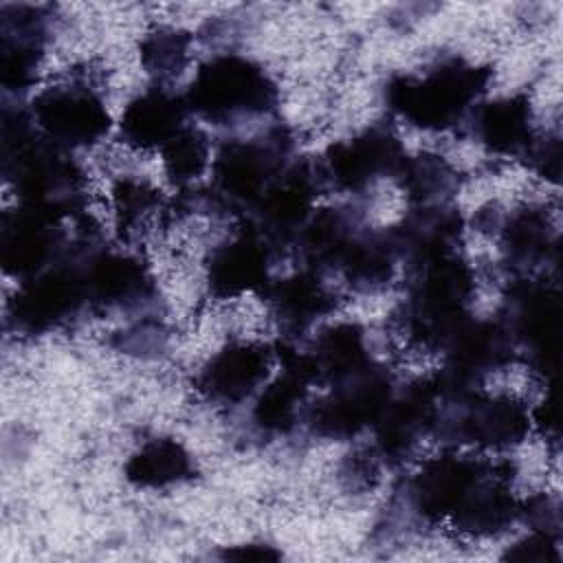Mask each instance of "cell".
Segmentation results:
<instances>
[{
    "mask_svg": "<svg viewBox=\"0 0 563 563\" xmlns=\"http://www.w3.org/2000/svg\"><path fill=\"white\" fill-rule=\"evenodd\" d=\"M490 466L493 460L457 453L427 460L407 484L409 508L424 521H449L488 475Z\"/></svg>",
    "mask_w": 563,
    "mask_h": 563,
    "instance_id": "14",
    "label": "cell"
},
{
    "mask_svg": "<svg viewBox=\"0 0 563 563\" xmlns=\"http://www.w3.org/2000/svg\"><path fill=\"white\" fill-rule=\"evenodd\" d=\"M405 147L389 125L374 123L358 134L332 143L317 161L323 185L341 191H363L385 176H396Z\"/></svg>",
    "mask_w": 563,
    "mask_h": 563,
    "instance_id": "12",
    "label": "cell"
},
{
    "mask_svg": "<svg viewBox=\"0 0 563 563\" xmlns=\"http://www.w3.org/2000/svg\"><path fill=\"white\" fill-rule=\"evenodd\" d=\"M224 559H235V561H275L282 554L273 545H262V543H246V545H235L229 548Z\"/></svg>",
    "mask_w": 563,
    "mask_h": 563,
    "instance_id": "38",
    "label": "cell"
},
{
    "mask_svg": "<svg viewBox=\"0 0 563 563\" xmlns=\"http://www.w3.org/2000/svg\"><path fill=\"white\" fill-rule=\"evenodd\" d=\"M191 37L174 26H156L141 40V66L158 84L180 75L189 62Z\"/></svg>",
    "mask_w": 563,
    "mask_h": 563,
    "instance_id": "32",
    "label": "cell"
},
{
    "mask_svg": "<svg viewBox=\"0 0 563 563\" xmlns=\"http://www.w3.org/2000/svg\"><path fill=\"white\" fill-rule=\"evenodd\" d=\"M2 172L18 205L35 207L62 220H77L84 211L86 174L68 150L48 141L35 125L31 110H2Z\"/></svg>",
    "mask_w": 563,
    "mask_h": 563,
    "instance_id": "1",
    "label": "cell"
},
{
    "mask_svg": "<svg viewBox=\"0 0 563 563\" xmlns=\"http://www.w3.org/2000/svg\"><path fill=\"white\" fill-rule=\"evenodd\" d=\"M321 187L325 185L319 165L306 158H292L244 216V222L251 224L275 253L292 249L299 231L314 211Z\"/></svg>",
    "mask_w": 563,
    "mask_h": 563,
    "instance_id": "10",
    "label": "cell"
},
{
    "mask_svg": "<svg viewBox=\"0 0 563 563\" xmlns=\"http://www.w3.org/2000/svg\"><path fill=\"white\" fill-rule=\"evenodd\" d=\"M490 77L488 66L464 57H444L420 77H391L385 99L396 117L420 130H449L473 114Z\"/></svg>",
    "mask_w": 563,
    "mask_h": 563,
    "instance_id": "2",
    "label": "cell"
},
{
    "mask_svg": "<svg viewBox=\"0 0 563 563\" xmlns=\"http://www.w3.org/2000/svg\"><path fill=\"white\" fill-rule=\"evenodd\" d=\"M504 559L510 561H534V563H559L561 554H559V537L550 534V532H541V530H532L530 537L517 541L512 548H508V552L504 554Z\"/></svg>",
    "mask_w": 563,
    "mask_h": 563,
    "instance_id": "35",
    "label": "cell"
},
{
    "mask_svg": "<svg viewBox=\"0 0 563 563\" xmlns=\"http://www.w3.org/2000/svg\"><path fill=\"white\" fill-rule=\"evenodd\" d=\"M501 249L506 260L528 271L559 257V235L541 207H521L501 222Z\"/></svg>",
    "mask_w": 563,
    "mask_h": 563,
    "instance_id": "26",
    "label": "cell"
},
{
    "mask_svg": "<svg viewBox=\"0 0 563 563\" xmlns=\"http://www.w3.org/2000/svg\"><path fill=\"white\" fill-rule=\"evenodd\" d=\"M292 136L286 128H271L255 139H231L211 161V183L200 191V205L216 211L246 216L266 187L292 161Z\"/></svg>",
    "mask_w": 563,
    "mask_h": 563,
    "instance_id": "5",
    "label": "cell"
},
{
    "mask_svg": "<svg viewBox=\"0 0 563 563\" xmlns=\"http://www.w3.org/2000/svg\"><path fill=\"white\" fill-rule=\"evenodd\" d=\"M260 295L288 336L306 332L317 319L334 310L332 292L325 288L319 273L310 268L271 279Z\"/></svg>",
    "mask_w": 563,
    "mask_h": 563,
    "instance_id": "23",
    "label": "cell"
},
{
    "mask_svg": "<svg viewBox=\"0 0 563 563\" xmlns=\"http://www.w3.org/2000/svg\"><path fill=\"white\" fill-rule=\"evenodd\" d=\"M526 158L530 163V167L552 180V183H559V176H561V141L559 136H548V139H534V143L530 145V150L526 152Z\"/></svg>",
    "mask_w": 563,
    "mask_h": 563,
    "instance_id": "36",
    "label": "cell"
},
{
    "mask_svg": "<svg viewBox=\"0 0 563 563\" xmlns=\"http://www.w3.org/2000/svg\"><path fill=\"white\" fill-rule=\"evenodd\" d=\"M48 15L31 4H4L0 18V84L24 92L37 79Z\"/></svg>",
    "mask_w": 563,
    "mask_h": 563,
    "instance_id": "19",
    "label": "cell"
},
{
    "mask_svg": "<svg viewBox=\"0 0 563 563\" xmlns=\"http://www.w3.org/2000/svg\"><path fill=\"white\" fill-rule=\"evenodd\" d=\"M125 479L136 488H167L189 482L196 473L189 451L174 438L143 442L123 466Z\"/></svg>",
    "mask_w": 563,
    "mask_h": 563,
    "instance_id": "29",
    "label": "cell"
},
{
    "mask_svg": "<svg viewBox=\"0 0 563 563\" xmlns=\"http://www.w3.org/2000/svg\"><path fill=\"white\" fill-rule=\"evenodd\" d=\"M81 271L86 299L95 310H141L156 295L147 264L130 253L90 249L81 257Z\"/></svg>",
    "mask_w": 563,
    "mask_h": 563,
    "instance_id": "15",
    "label": "cell"
},
{
    "mask_svg": "<svg viewBox=\"0 0 563 563\" xmlns=\"http://www.w3.org/2000/svg\"><path fill=\"white\" fill-rule=\"evenodd\" d=\"M189 114L185 95L156 84L139 92L123 108L119 134L136 150H163L187 125Z\"/></svg>",
    "mask_w": 563,
    "mask_h": 563,
    "instance_id": "20",
    "label": "cell"
},
{
    "mask_svg": "<svg viewBox=\"0 0 563 563\" xmlns=\"http://www.w3.org/2000/svg\"><path fill=\"white\" fill-rule=\"evenodd\" d=\"M398 187L407 194L411 205H446L460 189L457 169L440 154L420 152L405 156L396 176Z\"/></svg>",
    "mask_w": 563,
    "mask_h": 563,
    "instance_id": "30",
    "label": "cell"
},
{
    "mask_svg": "<svg viewBox=\"0 0 563 563\" xmlns=\"http://www.w3.org/2000/svg\"><path fill=\"white\" fill-rule=\"evenodd\" d=\"M398 260L400 249L394 229H363L352 242L339 271L354 290L372 292L391 282Z\"/></svg>",
    "mask_w": 563,
    "mask_h": 563,
    "instance_id": "28",
    "label": "cell"
},
{
    "mask_svg": "<svg viewBox=\"0 0 563 563\" xmlns=\"http://www.w3.org/2000/svg\"><path fill=\"white\" fill-rule=\"evenodd\" d=\"M361 231V218L350 207L314 209L292 249L303 266L314 273L339 271Z\"/></svg>",
    "mask_w": 563,
    "mask_h": 563,
    "instance_id": "24",
    "label": "cell"
},
{
    "mask_svg": "<svg viewBox=\"0 0 563 563\" xmlns=\"http://www.w3.org/2000/svg\"><path fill=\"white\" fill-rule=\"evenodd\" d=\"M273 356L275 350L260 341H233L205 363L196 385L213 402L238 405L264 387Z\"/></svg>",
    "mask_w": 563,
    "mask_h": 563,
    "instance_id": "18",
    "label": "cell"
},
{
    "mask_svg": "<svg viewBox=\"0 0 563 563\" xmlns=\"http://www.w3.org/2000/svg\"><path fill=\"white\" fill-rule=\"evenodd\" d=\"M112 207L117 227L125 233H134L163 209V200L161 191L147 180L125 176L112 187Z\"/></svg>",
    "mask_w": 563,
    "mask_h": 563,
    "instance_id": "33",
    "label": "cell"
},
{
    "mask_svg": "<svg viewBox=\"0 0 563 563\" xmlns=\"http://www.w3.org/2000/svg\"><path fill=\"white\" fill-rule=\"evenodd\" d=\"M475 139L501 156H526L534 143L532 106L526 95H510L479 103L468 117Z\"/></svg>",
    "mask_w": 563,
    "mask_h": 563,
    "instance_id": "25",
    "label": "cell"
},
{
    "mask_svg": "<svg viewBox=\"0 0 563 563\" xmlns=\"http://www.w3.org/2000/svg\"><path fill=\"white\" fill-rule=\"evenodd\" d=\"M88 244V240L75 242L64 260L18 284L7 308V321L15 332L46 334L66 325L88 306L81 271Z\"/></svg>",
    "mask_w": 563,
    "mask_h": 563,
    "instance_id": "6",
    "label": "cell"
},
{
    "mask_svg": "<svg viewBox=\"0 0 563 563\" xmlns=\"http://www.w3.org/2000/svg\"><path fill=\"white\" fill-rule=\"evenodd\" d=\"M519 519H523L532 530L561 534V508L559 501L545 493L532 495L519 501Z\"/></svg>",
    "mask_w": 563,
    "mask_h": 563,
    "instance_id": "34",
    "label": "cell"
},
{
    "mask_svg": "<svg viewBox=\"0 0 563 563\" xmlns=\"http://www.w3.org/2000/svg\"><path fill=\"white\" fill-rule=\"evenodd\" d=\"M391 229L400 249V260L413 266L427 260L457 253L464 220L451 202L416 205L400 220V224Z\"/></svg>",
    "mask_w": 563,
    "mask_h": 563,
    "instance_id": "22",
    "label": "cell"
},
{
    "mask_svg": "<svg viewBox=\"0 0 563 563\" xmlns=\"http://www.w3.org/2000/svg\"><path fill=\"white\" fill-rule=\"evenodd\" d=\"M161 154L167 178L180 187L194 183L211 165V143L198 125H185Z\"/></svg>",
    "mask_w": 563,
    "mask_h": 563,
    "instance_id": "31",
    "label": "cell"
},
{
    "mask_svg": "<svg viewBox=\"0 0 563 563\" xmlns=\"http://www.w3.org/2000/svg\"><path fill=\"white\" fill-rule=\"evenodd\" d=\"M314 380L332 385L372 361L365 332L358 323H334L323 328L308 347H303Z\"/></svg>",
    "mask_w": 563,
    "mask_h": 563,
    "instance_id": "27",
    "label": "cell"
},
{
    "mask_svg": "<svg viewBox=\"0 0 563 563\" xmlns=\"http://www.w3.org/2000/svg\"><path fill=\"white\" fill-rule=\"evenodd\" d=\"M391 394L389 369L372 358L361 369L328 385V391L306 407L303 418L314 435L347 440L376 424Z\"/></svg>",
    "mask_w": 563,
    "mask_h": 563,
    "instance_id": "8",
    "label": "cell"
},
{
    "mask_svg": "<svg viewBox=\"0 0 563 563\" xmlns=\"http://www.w3.org/2000/svg\"><path fill=\"white\" fill-rule=\"evenodd\" d=\"M402 328L411 341L429 350H444L471 317L475 292L473 268L457 255H442L409 266Z\"/></svg>",
    "mask_w": 563,
    "mask_h": 563,
    "instance_id": "3",
    "label": "cell"
},
{
    "mask_svg": "<svg viewBox=\"0 0 563 563\" xmlns=\"http://www.w3.org/2000/svg\"><path fill=\"white\" fill-rule=\"evenodd\" d=\"M29 110L37 130L68 152L97 145L112 125L103 97L77 79L40 90Z\"/></svg>",
    "mask_w": 563,
    "mask_h": 563,
    "instance_id": "11",
    "label": "cell"
},
{
    "mask_svg": "<svg viewBox=\"0 0 563 563\" xmlns=\"http://www.w3.org/2000/svg\"><path fill=\"white\" fill-rule=\"evenodd\" d=\"M530 424V413L521 400L486 396L479 389L460 398H440L431 435L451 444L504 451L517 446L528 435Z\"/></svg>",
    "mask_w": 563,
    "mask_h": 563,
    "instance_id": "7",
    "label": "cell"
},
{
    "mask_svg": "<svg viewBox=\"0 0 563 563\" xmlns=\"http://www.w3.org/2000/svg\"><path fill=\"white\" fill-rule=\"evenodd\" d=\"M515 466L508 460H495L488 475L477 484L449 523L468 537H495L519 519V499L510 484Z\"/></svg>",
    "mask_w": 563,
    "mask_h": 563,
    "instance_id": "21",
    "label": "cell"
},
{
    "mask_svg": "<svg viewBox=\"0 0 563 563\" xmlns=\"http://www.w3.org/2000/svg\"><path fill=\"white\" fill-rule=\"evenodd\" d=\"M185 101L189 112L213 125H235L273 112L279 88L255 59L218 53L198 66Z\"/></svg>",
    "mask_w": 563,
    "mask_h": 563,
    "instance_id": "4",
    "label": "cell"
},
{
    "mask_svg": "<svg viewBox=\"0 0 563 563\" xmlns=\"http://www.w3.org/2000/svg\"><path fill=\"white\" fill-rule=\"evenodd\" d=\"M73 246L62 218L26 205H18L2 213L0 264L4 273L18 282L64 260Z\"/></svg>",
    "mask_w": 563,
    "mask_h": 563,
    "instance_id": "13",
    "label": "cell"
},
{
    "mask_svg": "<svg viewBox=\"0 0 563 563\" xmlns=\"http://www.w3.org/2000/svg\"><path fill=\"white\" fill-rule=\"evenodd\" d=\"M440 394L433 376L416 378L402 389H394L387 407L372 427L376 453L387 462H402L416 444L433 433Z\"/></svg>",
    "mask_w": 563,
    "mask_h": 563,
    "instance_id": "16",
    "label": "cell"
},
{
    "mask_svg": "<svg viewBox=\"0 0 563 563\" xmlns=\"http://www.w3.org/2000/svg\"><path fill=\"white\" fill-rule=\"evenodd\" d=\"M277 253L244 222L235 235L218 244L207 257V288L218 299L262 292L271 282V264Z\"/></svg>",
    "mask_w": 563,
    "mask_h": 563,
    "instance_id": "17",
    "label": "cell"
},
{
    "mask_svg": "<svg viewBox=\"0 0 563 563\" xmlns=\"http://www.w3.org/2000/svg\"><path fill=\"white\" fill-rule=\"evenodd\" d=\"M506 325L526 350L532 372L543 378L556 376L561 343V299L556 286L543 277H521L510 284L506 297Z\"/></svg>",
    "mask_w": 563,
    "mask_h": 563,
    "instance_id": "9",
    "label": "cell"
},
{
    "mask_svg": "<svg viewBox=\"0 0 563 563\" xmlns=\"http://www.w3.org/2000/svg\"><path fill=\"white\" fill-rule=\"evenodd\" d=\"M532 424L550 438H559V400H556V389L552 387L545 398L539 402V407L532 413Z\"/></svg>",
    "mask_w": 563,
    "mask_h": 563,
    "instance_id": "37",
    "label": "cell"
}]
</instances>
